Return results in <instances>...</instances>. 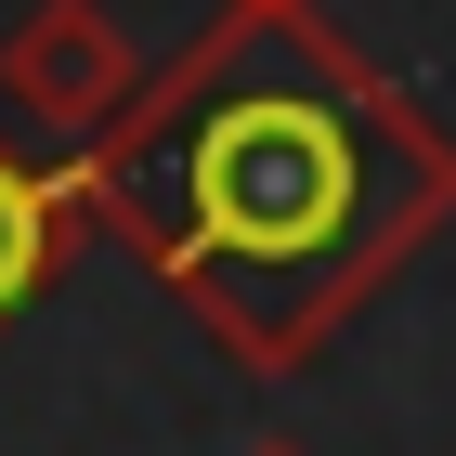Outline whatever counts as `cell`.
Wrapping results in <instances>:
<instances>
[{
	"label": "cell",
	"mask_w": 456,
	"mask_h": 456,
	"mask_svg": "<svg viewBox=\"0 0 456 456\" xmlns=\"http://www.w3.org/2000/svg\"><path fill=\"white\" fill-rule=\"evenodd\" d=\"M352 209V131L300 92H248L196 143V261L261 248V261H314L326 222Z\"/></svg>",
	"instance_id": "cell-1"
},
{
	"label": "cell",
	"mask_w": 456,
	"mask_h": 456,
	"mask_svg": "<svg viewBox=\"0 0 456 456\" xmlns=\"http://www.w3.org/2000/svg\"><path fill=\"white\" fill-rule=\"evenodd\" d=\"M39 261H53V196H39V183L0 157V314L39 287Z\"/></svg>",
	"instance_id": "cell-2"
},
{
	"label": "cell",
	"mask_w": 456,
	"mask_h": 456,
	"mask_svg": "<svg viewBox=\"0 0 456 456\" xmlns=\"http://www.w3.org/2000/svg\"><path fill=\"white\" fill-rule=\"evenodd\" d=\"M27 78H53V92H66V105H53V118H92V92H105V78H118V53H105V39H92V27H78V13H53V27L27 39Z\"/></svg>",
	"instance_id": "cell-3"
}]
</instances>
